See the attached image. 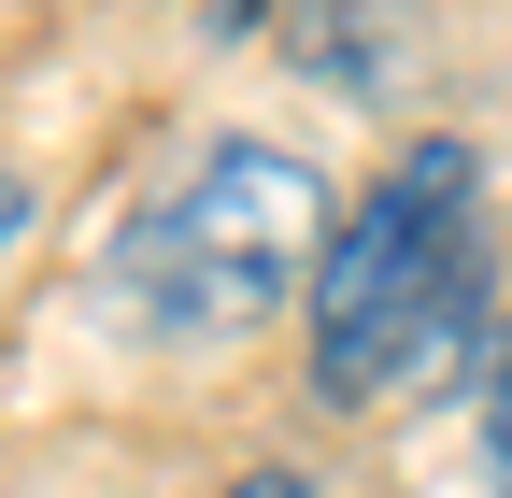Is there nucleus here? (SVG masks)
<instances>
[{"label":"nucleus","mask_w":512,"mask_h":498,"mask_svg":"<svg viewBox=\"0 0 512 498\" xmlns=\"http://www.w3.org/2000/svg\"><path fill=\"white\" fill-rule=\"evenodd\" d=\"M299 257H313V171L271 143H214L171 200L114 228V299L171 342H228L299 299Z\"/></svg>","instance_id":"2"},{"label":"nucleus","mask_w":512,"mask_h":498,"mask_svg":"<svg viewBox=\"0 0 512 498\" xmlns=\"http://www.w3.org/2000/svg\"><path fill=\"white\" fill-rule=\"evenodd\" d=\"M484 328V157L470 143H413L370 171V200L328 228L313 271V399H413L470 356Z\"/></svg>","instance_id":"1"},{"label":"nucleus","mask_w":512,"mask_h":498,"mask_svg":"<svg viewBox=\"0 0 512 498\" xmlns=\"http://www.w3.org/2000/svg\"><path fill=\"white\" fill-rule=\"evenodd\" d=\"M228 498H313V484H299V470H242Z\"/></svg>","instance_id":"4"},{"label":"nucleus","mask_w":512,"mask_h":498,"mask_svg":"<svg viewBox=\"0 0 512 498\" xmlns=\"http://www.w3.org/2000/svg\"><path fill=\"white\" fill-rule=\"evenodd\" d=\"M15 228H29V185H15V171H0V257H15Z\"/></svg>","instance_id":"5"},{"label":"nucleus","mask_w":512,"mask_h":498,"mask_svg":"<svg viewBox=\"0 0 512 498\" xmlns=\"http://www.w3.org/2000/svg\"><path fill=\"white\" fill-rule=\"evenodd\" d=\"M470 413H484V484L512 498V342L484 356V399H470Z\"/></svg>","instance_id":"3"}]
</instances>
